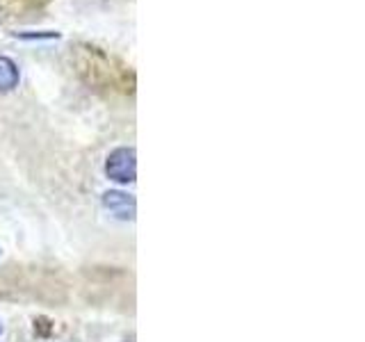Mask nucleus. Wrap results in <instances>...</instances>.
I'll return each mask as SVG.
<instances>
[{"label": "nucleus", "instance_id": "3", "mask_svg": "<svg viewBox=\"0 0 365 342\" xmlns=\"http://www.w3.org/2000/svg\"><path fill=\"white\" fill-rule=\"evenodd\" d=\"M19 85V66L9 57H0V91H11Z\"/></svg>", "mask_w": 365, "mask_h": 342}, {"label": "nucleus", "instance_id": "4", "mask_svg": "<svg viewBox=\"0 0 365 342\" xmlns=\"http://www.w3.org/2000/svg\"><path fill=\"white\" fill-rule=\"evenodd\" d=\"M7 5H9V0H0V19L7 14Z\"/></svg>", "mask_w": 365, "mask_h": 342}, {"label": "nucleus", "instance_id": "2", "mask_svg": "<svg viewBox=\"0 0 365 342\" xmlns=\"http://www.w3.org/2000/svg\"><path fill=\"white\" fill-rule=\"evenodd\" d=\"M103 203H106V208L117 214L119 219H133L135 217V199L123 192H108L106 197H103Z\"/></svg>", "mask_w": 365, "mask_h": 342}, {"label": "nucleus", "instance_id": "1", "mask_svg": "<svg viewBox=\"0 0 365 342\" xmlns=\"http://www.w3.org/2000/svg\"><path fill=\"white\" fill-rule=\"evenodd\" d=\"M135 171H137V162H135V151L133 148H114L110 153L108 162H106V174L114 180L121 182V185H128V182L135 180Z\"/></svg>", "mask_w": 365, "mask_h": 342}]
</instances>
